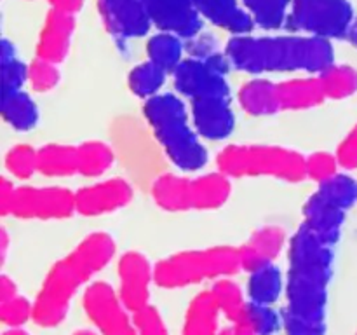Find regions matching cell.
I'll return each instance as SVG.
<instances>
[{
	"mask_svg": "<svg viewBox=\"0 0 357 335\" xmlns=\"http://www.w3.org/2000/svg\"><path fill=\"white\" fill-rule=\"evenodd\" d=\"M333 246L300 225L288 243L282 330L284 335H326L328 288L333 278Z\"/></svg>",
	"mask_w": 357,
	"mask_h": 335,
	"instance_id": "obj_1",
	"label": "cell"
},
{
	"mask_svg": "<svg viewBox=\"0 0 357 335\" xmlns=\"http://www.w3.org/2000/svg\"><path fill=\"white\" fill-rule=\"evenodd\" d=\"M115 251L114 237L100 230L84 237L66 257L56 262L33 299V323L42 328L59 327L77 292L110 264Z\"/></svg>",
	"mask_w": 357,
	"mask_h": 335,
	"instance_id": "obj_2",
	"label": "cell"
},
{
	"mask_svg": "<svg viewBox=\"0 0 357 335\" xmlns=\"http://www.w3.org/2000/svg\"><path fill=\"white\" fill-rule=\"evenodd\" d=\"M234 68L251 75L305 72L319 75L335 65V47L330 40L307 35H239L225 47Z\"/></svg>",
	"mask_w": 357,
	"mask_h": 335,
	"instance_id": "obj_3",
	"label": "cell"
},
{
	"mask_svg": "<svg viewBox=\"0 0 357 335\" xmlns=\"http://www.w3.org/2000/svg\"><path fill=\"white\" fill-rule=\"evenodd\" d=\"M143 115L164 156L185 173L208 164L209 154L192 124L190 108L178 93H160L143 103Z\"/></svg>",
	"mask_w": 357,
	"mask_h": 335,
	"instance_id": "obj_4",
	"label": "cell"
},
{
	"mask_svg": "<svg viewBox=\"0 0 357 335\" xmlns=\"http://www.w3.org/2000/svg\"><path fill=\"white\" fill-rule=\"evenodd\" d=\"M216 168L229 178H275L298 184L305 180V156L298 150L261 143H232L216 156Z\"/></svg>",
	"mask_w": 357,
	"mask_h": 335,
	"instance_id": "obj_5",
	"label": "cell"
},
{
	"mask_svg": "<svg viewBox=\"0 0 357 335\" xmlns=\"http://www.w3.org/2000/svg\"><path fill=\"white\" fill-rule=\"evenodd\" d=\"M241 269L236 246H220L185 250L164 257L153 265L155 285L164 290L188 288L204 281L232 278Z\"/></svg>",
	"mask_w": 357,
	"mask_h": 335,
	"instance_id": "obj_6",
	"label": "cell"
},
{
	"mask_svg": "<svg viewBox=\"0 0 357 335\" xmlns=\"http://www.w3.org/2000/svg\"><path fill=\"white\" fill-rule=\"evenodd\" d=\"M150 192L153 202L164 211H204L225 204L232 194V184L222 171H213L194 178L164 173L153 180Z\"/></svg>",
	"mask_w": 357,
	"mask_h": 335,
	"instance_id": "obj_7",
	"label": "cell"
},
{
	"mask_svg": "<svg viewBox=\"0 0 357 335\" xmlns=\"http://www.w3.org/2000/svg\"><path fill=\"white\" fill-rule=\"evenodd\" d=\"M0 211L23 220H65L77 213L75 192L56 185L16 187L9 178H2Z\"/></svg>",
	"mask_w": 357,
	"mask_h": 335,
	"instance_id": "obj_8",
	"label": "cell"
},
{
	"mask_svg": "<svg viewBox=\"0 0 357 335\" xmlns=\"http://www.w3.org/2000/svg\"><path fill=\"white\" fill-rule=\"evenodd\" d=\"M354 20L349 0H293L284 30L333 42L347 38Z\"/></svg>",
	"mask_w": 357,
	"mask_h": 335,
	"instance_id": "obj_9",
	"label": "cell"
},
{
	"mask_svg": "<svg viewBox=\"0 0 357 335\" xmlns=\"http://www.w3.org/2000/svg\"><path fill=\"white\" fill-rule=\"evenodd\" d=\"M234 68L227 52L216 51L206 58L187 56L171 73L174 93L188 98L206 96H230L229 72Z\"/></svg>",
	"mask_w": 357,
	"mask_h": 335,
	"instance_id": "obj_10",
	"label": "cell"
},
{
	"mask_svg": "<svg viewBox=\"0 0 357 335\" xmlns=\"http://www.w3.org/2000/svg\"><path fill=\"white\" fill-rule=\"evenodd\" d=\"M82 306L100 335H138L132 313L108 283L94 281L87 285Z\"/></svg>",
	"mask_w": 357,
	"mask_h": 335,
	"instance_id": "obj_11",
	"label": "cell"
},
{
	"mask_svg": "<svg viewBox=\"0 0 357 335\" xmlns=\"http://www.w3.org/2000/svg\"><path fill=\"white\" fill-rule=\"evenodd\" d=\"M117 293L122 304L132 314L150 306V288L153 278V267L149 258L139 251H126L117 262Z\"/></svg>",
	"mask_w": 357,
	"mask_h": 335,
	"instance_id": "obj_12",
	"label": "cell"
},
{
	"mask_svg": "<svg viewBox=\"0 0 357 335\" xmlns=\"http://www.w3.org/2000/svg\"><path fill=\"white\" fill-rule=\"evenodd\" d=\"M108 34L119 42L142 38L152 28L143 0H96Z\"/></svg>",
	"mask_w": 357,
	"mask_h": 335,
	"instance_id": "obj_13",
	"label": "cell"
},
{
	"mask_svg": "<svg viewBox=\"0 0 357 335\" xmlns=\"http://www.w3.org/2000/svg\"><path fill=\"white\" fill-rule=\"evenodd\" d=\"M143 3L157 31H169L183 40L202 34L204 20L192 0H143Z\"/></svg>",
	"mask_w": 357,
	"mask_h": 335,
	"instance_id": "obj_14",
	"label": "cell"
},
{
	"mask_svg": "<svg viewBox=\"0 0 357 335\" xmlns=\"http://www.w3.org/2000/svg\"><path fill=\"white\" fill-rule=\"evenodd\" d=\"M131 184L124 178H108L75 191V208L79 215L101 216L126 208L132 201Z\"/></svg>",
	"mask_w": 357,
	"mask_h": 335,
	"instance_id": "obj_15",
	"label": "cell"
},
{
	"mask_svg": "<svg viewBox=\"0 0 357 335\" xmlns=\"http://www.w3.org/2000/svg\"><path fill=\"white\" fill-rule=\"evenodd\" d=\"M192 124L202 140L222 142L234 133L236 114L230 96L195 98L188 103Z\"/></svg>",
	"mask_w": 357,
	"mask_h": 335,
	"instance_id": "obj_16",
	"label": "cell"
},
{
	"mask_svg": "<svg viewBox=\"0 0 357 335\" xmlns=\"http://www.w3.org/2000/svg\"><path fill=\"white\" fill-rule=\"evenodd\" d=\"M288 243L284 229L279 225L260 227L241 246H237L241 269L251 272L265 265L275 264Z\"/></svg>",
	"mask_w": 357,
	"mask_h": 335,
	"instance_id": "obj_17",
	"label": "cell"
},
{
	"mask_svg": "<svg viewBox=\"0 0 357 335\" xmlns=\"http://www.w3.org/2000/svg\"><path fill=\"white\" fill-rule=\"evenodd\" d=\"M302 225L307 227L323 243L335 246L340 241L347 211L335 206L333 202L328 201L317 191L305 201L302 208Z\"/></svg>",
	"mask_w": 357,
	"mask_h": 335,
	"instance_id": "obj_18",
	"label": "cell"
},
{
	"mask_svg": "<svg viewBox=\"0 0 357 335\" xmlns=\"http://www.w3.org/2000/svg\"><path fill=\"white\" fill-rule=\"evenodd\" d=\"M204 21L229 31L232 37L250 35L255 28L253 17L237 0H192Z\"/></svg>",
	"mask_w": 357,
	"mask_h": 335,
	"instance_id": "obj_19",
	"label": "cell"
},
{
	"mask_svg": "<svg viewBox=\"0 0 357 335\" xmlns=\"http://www.w3.org/2000/svg\"><path fill=\"white\" fill-rule=\"evenodd\" d=\"M278 93L281 110H310L326 101V94H324L317 75L279 82Z\"/></svg>",
	"mask_w": 357,
	"mask_h": 335,
	"instance_id": "obj_20",
	"label": "cell"
},
{
	"mask_svg": "<svg viewBox=\"0 0 357 335\" xmlns=\"http://www.w3.org/2000/svg\"><path fill=\"white\" fill-rule=\"evenodd\" d=\"M237 100H239L241 108L253 117H268V115L281 112L278 84L271 82V80H250L239 89Z\"/></svg>",
	"mask_w": 357,
	"mask_h": 335,
	"instance_id": "obj_21",
	"label": "cell"
},
{
	"mask_svg": "<svg viewBox=\"0 0 357 335\" xmlns=\"http://www.w3.org/2000/svg\"><path fill=\"white\" fill-rule=\"evenodd\" d=\"M220 316L222 314L216 307L211 292L206 290L197 293L187 307L181 335H218Z\"/></svg>",
	"mask_w": 357,
	"mask_h": 335,
	"instance_id": "obj_22",
	"label": "cell"
},
{
	"mask_svg": "<svg viewBox=\"0 0 357 335\" xmlns=\"http://www.w3.org/2000/svg\"><path fill=\"white\" fill-rule=\"evenodd\" d=\"M286 290V278L275 264L265 265L250 272L246 283L248 300L264 306H274Z\"/></svg>",
	"mask_w": 357,
	"mask_h": 335,
	"instance_id": "obj_23",
	"label": "cell"
},
{
	"mask_svg": "<svg viewBox=\"0 0 357 335\" xmlns=\"http://www.w3.org/2000/svg\"><path fill=\"white\" fill-rule=\"evenodd\" d=\"M230 328L234 335H274L282 328V314L272 306L248 300L244 313Z\"/></svg>",
	"mask_w": 357,
	"mask_h": 335,
	"instance_id": "obj_24",
	"label": "cell"
},
{
	"mask_svg": "<svg viewBox=\"0 0 357 335\" xmlns=\"http://www.w3.org/2000/svg\"><path fill=\"white\" fill-rule=\"evenodd\" d=\"M38 173L49 178H68L79 174L77 145L47 143L38 149Z\"/></svg>",
	"mask_w": 357,
	"mask_h": 335,
	"instance_id": "obj_25",
	"label": "cell"
},
{
	"mask_svg": "<svg viewBox=\"0 0 357 335\" xmlns=\"http://www.w3.org/2000/svg\"><path fill=\"white\" fill-rule=\"evenodd\" d=\"M72 17L56 10L49 17L44 31H42L40 45H38V58L47 59L51 63H58L65 58L72 34Z\"/></svg>",
	"mask_w": 357,
	"mask_h": 335,
	"instance_id": "obj_26",
	"label": "cell"
},
{
	"mask_svg": "<svg viewBox=\"0 0 357 335\" xmlns=\"http://www.w3.org/2000/svg\"><path fill=\"white\" fill-rule=\"evenodd\" d=\"M0 114L2 119L14 129V131L26 133L31 131L40 121V112L38 105L26 91H16L2 96L0 105Z\"/></svg>",
	"mask_w": 357,
	"mask_h": 335,
	"instance_id": "obj_27",
	"label": "cell"
},
{
	"mask_svg": "<svg viewBox=\"0 0 357 335\" xmlns=\"http://www.w3.org/2000/svg\"><path fill=\"white\" fill-rule=\"evenodd\" d=\"M145 51L149 61L155 63L171 75L185 59L187 44L178 35L169 34V31H157L152 37H149Z\"/></svg>",
	"mask_w": 357,
	"mask_h": 335,
	"instance_id": "obj_28",
	"label": "cell"
},
{
	"mask_svg": "<svg viewBox=\"0 0 357 335\" xmlns=\"http://www.w3.org/2000/svg\"><path fill=\"white\" fill-rule=\"evenodd\" d=\"M77 156H79V174L86 178L103 177L115 163L114 149L98 140L77 145Z\"/></svg>",
	"mask_w": 357,
	"mask_h": 335,
	"instance_id": "obj_29",
	"label": "cell"
},
{
	"mask_svg": "<svg viewBox=\"0 0 357 335\" xmlns=\"http://www.w3.org/2000/svg\"><path fill=\"white\" fill-rule=\"evenodd\" d=\"M293 0H243V6L253 17L255 27L265 31H278L286 28Z\"/></svg>",
	"mask_w": 357,
	"mask_h": 335,
	"instance_id": "obj_30",
	"label": "cell"
},
{
	"mask_svg": "<svg viewBox=\"0 0 357 335\" xmlns=\"http://www.w3.org/2000/svg\"><path fill=\"white\" fill-rule=\"evenodd\" d=\"M169 73L164 72L160 66L152 61H143L139 65L132 66L128 75V87L135 96L142 100H150L162 93V87Z\"/></svg>",
	"mask_w": 357,
	"mask_h": 335,
	"instance_id": "obj_31",
	"label": "cell"
},
{
	"mask_svg": "<svg viewBox=\"0 0 357 335\" xmlns=\"http://www.w3.org/2000/svg\"><path fill=\"white\" fill-rule=\"evenodd\" d=\"M209 292H211L213 299H215L220 314L225 316L227 321H230V325L236 323L241 318V314L244 313L248 304L241 286L230 278H222L213 283Z\"/></svg>",
	"mask_w": 357,
	"mask_h": 335,
	"instance_id": "obj_32",
	"label": "cell"
},
{
	"mask_svg": "<svg viewBox=\"0 0 357 335\" xmlns=\"http://www.w3.org/2000/svg\"><path fill=\"white\" fill-rule=\"evenodd\" d=\"M326 100H345L357 93V70L347 65H333L317 75Z\"/></svg>",
	"mask_w": 357,
	"mask_h": 335,
	"instance_id": "obj_33",
	"label": "cell"
},
{
	"mask_svg": "<svg viewBox=\"0 0 357 335\" xmlns=\"http://www.w3.org/2000/svg\"><path fill=\"white\" fill-rule=\"evenodd\" d=\"M2 96L23 89L28 82V70L30 65L21 61L16 54V49L7 38L2 40Z\"/></svg>",
	"mask_w": 357,
	"mask_h": 335,
	"instance_id": "obj_34",
	"label": "cell"
},
{
	"mask_svg": "<svg viewBox=\"0 0 357 335\" xmlns=\"http://www.w3.org/2000/svg\"><path fill=\"white\" fill-rule=\"evenodd\" d=\"M316 191L344 211L354 208L357 202V180L347 173H337L330 180L317 184Z\"/></svg>",
	"mask_w": 357,
	"mask_h": 335,
	"instance_id": "obj_35",
	"label": "cell"
},
{
	"mask_svg": "<svg viewBox=\"0 0 357 335\" xmlns=\"http://www.w3.org/2000/svg\"><path fill=\"white\" fill-rule=\"evenodd\" d=\"M7 173L17 180H28L38 173V149L31 145H14L6 154Z\"/></svg>",
	"mask_w": 357,
	"mask_h": 335,
	"instance_id": "obj_36",
	"label": "cell"
},
{
	"mask_svg": "<svg viewBox=\"0 0 357 335\" xmlns=\"http://www.w3.org/2000/svg\"><path fill=\"white\" fill-rule=\"evenodd\" d=\"M0 321L7 328H21L28 321H33V300L16 295L14 299L0 302Z\"/></svg>",
	"mask_w": 357,
	"mask_h": 335,
	"instance_id": "obj_37",
	"label": "cell"
},
{
	"mask_svg": "<svg viewBox=\"0 0 357 335\" xmlns=\"http://www.w3.org/2000/svg\"><path fill=\"white\" fill-rule=\"evenodd\" d=\"M340 161L337 154L331 152H312L309 157H305V173L307 178L314 180L316 184L330 180L337 173H340Z\"/></svg>",
	"mask_w": 357,
	"mask_h": 335,
	"instance_id": "obj_38",
	"label": "cell"
},
{
	"mask_svg": "<svg viewBox=\"0 0 357 335\" xmlns=\"http://www.w3.org/2000/svg\"><path fill=\"white\" fill-rule=\"evenodd\" d=\"M28 84L35 93H47L59 84V72L56 63L40 59L33 61L28 70Z\"/></svg>",
	"mask_w": 357,
	"mask_h": 335,
	"instance_id": "obj_39",
	"label": "cell"
},
{
	"mask_svg": "<svg viewBox=\"0 0 357 335\" xmlns=\"http://www.w3.org/2000/svg\"><path fill=\"white\" fill-rule=\"evenodd\" d=\"M132 318H135L138 335H169V330H167L159 309L152 304L132 314Z\"/></svg>",
	"mask_w": 357,
	"mask_h": 335,
	"instance_id": "obj_40",
	"label": "cell"
},
{
	"mask_svg": "<svg viewBox=\"0 0 357 335\" xmlns=\"http://www.w3.org/2000/svg\"><path fill=\"white\" fill-rule=\"evenodd\" d=\"M335 154H337L342 168H345V170H356L357 168V122L354 124V128L345 135V138L342 140Z\"/></svg>",
	"mask_w": 357,
	"mask_h": 335,
	"instance_id": "obj_41",
	"label": "cell"
},
{
	"mask_svg": "<svg viewBox=\"0 0 357 335\" xmlns=\"http://www.w3.org/2000/svg\"><path fill=\"white\" fill-rule=\"evenodd\" d=\"M16 295H20L16 281L13 278H9L7 274H2V278H0V302L14 299Z\"/></svg>",
	"mask_w": 357,
	"mask_h": 335,
	"instance_id": "obj_42",
	"label": "cell"
},
{
	"mask_svg": "<svg viewBox=\"0 0 357 335\" xmlns=\"http://www.w3.org/2000/svg\"><path fill=\"white\" fill-rule=\"evenodd\" d=\"M52 2H54L58 13L68 14V16L72 13H75L80 6V0H52Z\"/></svg>",
	"mask_w": 357,
	"mask_h": 335,
	"instance_id": "obj_43",
	"label": "cell"
},
{
	"mask_svg": "<svg viewBox=\"0 0 357 335\" xmlns=\"http://www.w3.org/2000/svg\"><path fill=\"white\" fill-rule=\"evenodd\" d=\"M345 40H349V44H351L352 47L357 49V16H356L354 23H352L351 30H349V35H347V38H345Z\"/></svg>",
	"mask_w": 357,
	"mask_h": 335,
	"instance_id": "obj_44",
	"label": "cell"
},
{
	"mask_svg": "<svg viewBox=\"0 0 357 335\" xmlns=\"http://www.w3.org/2000/svg\"><path fill=\"white\" fill-rule=\"evenodd\" d=\"M0 239H2V246H0V253H2V262H6L7 246H9V236H7V230H6V229H2V234H0Z\"/></svg>",
	"mask_w": 357,
	"mask_h": 335,
	"instance_id": "obj_45",
	"label": "cell"
},
{
	"mask_svg": "<svg viewBox=\"0 0 357 335\" xmlns=\"http://www.w3.org/2000/svg\"><path fill=\"white\" fill-rule=\"evenodd\" d=\"M2 335H30L28 332H24L23 328H7Z\"/></svg>",
	"mask_w": 357,
	"mask_h": 335,
	"instance_id": "obj_46",
	"label": "cell"
},
{
	"mask_svg": "<svg viewBox=\"0 0 357 335\" xmlns=\"http://www.w3.org/2000/svg\"><path fill=\"white\" fill-rule=\"evenodd\" d=\"M72 335H98V334H96V332H93V330H84V328H82V330H75Z\"/></svg>",
	"mask_w": 357,
	"mask_h": 335,
	"instance_id": "obj_47",
	"label": "cell"
},
{
	"mask_svg": "<svg viewBox=\"0 0 357 335\" xmlns=\"http://www.w3.org/2000/svg\"><path fill=\"white\" fill-rule=\"evenodd\" d=\"M218 335H234L232 334V328H223V330H220V334Z\"/></svg>",
	"mask_w": 357,
	"mask_h": 335,
	"instance_id": "obj_48",
	"label": "cell"
},
{
	"mask_svg": "<svg viewBox=\"0 0 357 335\" xmlns=\"http://www.w3.org/2000/svg\"><path fill=\"white\" fill-rule=\"evenodd\" d=\"M356 335H357V334H356Z\"/></svg>",
	"mask_w": 357,
	"mask_h": 335,
	"instance_id": "obj_49",
	"label": "cell"
}]
</instances>
